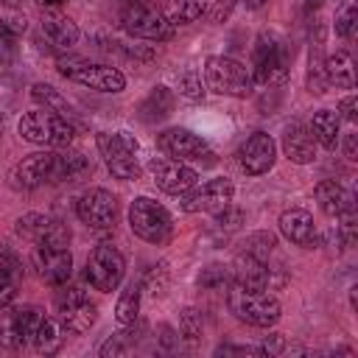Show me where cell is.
Wrapping results in <instances>:
<instances>
[{
    "label": "cell",
    "instance_id": "obj_1",
    "mask_svg": "<svg viewBox=\"0 0 358 358\" xmlns=\"http://www.w3.org/2000/svg\"><path fill=\"white\" fill-rule=\"evenodd\" d=\"M17 131L25 143H34V145H42V148H64L76 137L73 123L67 117L50 112V109L25 112L17 123Z\"/></svg>",
    "mask_w": 358,
    "mask_h": 358
},
{
    "label": "cell",
    "instance_id": "obj_2",
    "mask_svg": "<svg viewBox=\"0 0 358 358\" xmlns=\"http://www.w3.org/2000/svg\"><path fill=\"white\" fill-rule=\"evenodd\" d=\"M227 305L241 322H246L252 327H271L282 316V308H280L277 296H271L266 291L243 288V285H232L227 291Z\"/></svg>",
    "mask_w": 358,
    "mask_h": 358
},
{
    "label": "cell",
    "instance_id": "obj_3",
    "mask_svg": "<svg viewBox=\"0 0 358 358\" xmlns=\"http://www.w3.org/2000/svg\"><path fill=\"white\" fill-rule=\"evenodd\" d=\"M255 87L266 84H282L288 76V48L282 39L271 34H260L252 48V70H249Z\"/></svg>",
    "mask_w": 358,
    "mask_h": 358
},
{
    "label": "cell",
    "instance_id": "obj_4",
    "mask_svg": "<svg viewBox=\"0 0 358 358\" xmlns=\"http://www.w3.org/2000/svg\"><path fill=\"white\" fill-rule=\"evenodd\" d=\"M129 227H131V232H134L137 238H143L145 243L159 246V243H165V241L171 238V232H173V218H171V213H168L162 204H157L154 199L137 196V199L129 204Z\"/></svg>",
    "mask_w": 358,
    "mask_h": 358
},
{
    "label": "cell",
    "instance_id": "obj_5",
    "mask_svg": "<svg viewBox=\"0 0 358 358\" xmlns=\"http://www.w3.org/2000/svg\"><path fill=\"white\" fill-rule=\"evenodd\" d=\"M204 78H207V87L218 95L249 98L255 92V81L249 70L238 59H229V56H210L204 62Z\"/></svg>",
    "mask_w": 358,
    "mask_h": 358
},
{
    "label": "cell",
    "instance_id": "obj_6",
    "mask_svg": "<svg viewBox=\"0 0 358 358\" xmlns=\"http://www.w3.org/2000/svg\"><path fill=\"white\" fill-rule=\"evenodd\" d=\"M98 151L115 179L134 182L140 179V162H137V140L129 131H101L98 134Z\"/></svg>",
    "mask_w": 358,
    "mask_h": 358
},
{
    "label": "cell",
    "instance_id": "obj_7",
    "mask_svg": "<svg viewBox=\"0 0 358 358\" xmlns=\"http://www.w3.org/2000/svg\"><path fill=\"white\" fill-rule=\"evenodd\" d=\"M126 277V260L123 255L112 246V243H98L90 257H87V266H84V280L95 288V291H115Z\"/></svg>",
    "mask_w": 358,
    "mask_h": 358
},
{
    "label": "cell",
    "instance_id": "obj_8",
    "mask_svg": "<svg viewBox=\"0 0 358 358\" xmlns=\"http://www.w3.org/2000/svg\"><path fill=\"white\" fill-rule=\"evenodd\" d=\"M56 313H59V322L64 324V330H70V333H87L98 319V308H95V302H90L87 291L81 285H67V282L59 285Z\"/></svg>",
    "mask_w": 358,
    "mask_h": 358
},
{
    "label": "cell",
    "instance_id": "obj_9",
    "mask_svg": "<svg viewBox=\"0 0 358 358\" xmlns=\"http://www.w3.org/2000/svg\"><path fill=\"white\" fill-rule=\"evenodd\" d=\"M157 145L168 154V157H173V159H179V162H193V165H213L215 162V154L210 151V145L199 137V134H193V131H187V129H182V126H171V129H165L159 137H157Z\"/></svg>",
    "mask_w": 358,
    "mask_h": 358
},
{
    "label": "cell",
    "instance_id": "obj_10",
    "mask_svg": "<svg viewBox=\"0 0 358 358\" xmlns=\"http://www.w3.org/2000/svg\"><path fill=\"white\" fill-rule=\"evenodd\" d=\"M59 73L81 87H90L95 92H120L126 87V76L117 67L109 64H92V62H62Z\"/></svg>",
    "mask_w": 358,
    "mask_h": 358
},
{
    "label": "cell",
    "instance_id": "obj_11",
    "mask_svg": "<svg viewBox=\"0 0 358 358\" xmlns=\"http://www.w3.org/2000/svg\"><path fill=\"white\" fill-rule=\"evenodd\" d=\"M235 185L229 179H210L204 185H193L187 193L179 196V207L185 213H218L232 204Z\"/></svg>",
    "mask_w": 358,
    "mask_h": 358
},
{
    "label": "cell",
    "instance_id": "obj_12",
    "mask_svg": "<svg viewBox=\"0 0 358 358\" xmlns=\"http://www.w3.org/2000/svg\"><path fill=\"white\" fill-rule=\"evenodd\" d=\"M42 316L45 313L36 305H22V308H11V310L3 308V313H0V344L14 347V350L25 347L34 338Z\"/></svg>",
    "mask_w": 358,
    "mask_h": 358
},
{
    "label": "cell",
    "instance_id": "obj_13",
    "mask_svg": "<svg viewBox=\"0 0 358 358\" xmlns=\"http://www.w3.org/2000/svg\"><path fill=\"white\" fill-rule=\"evenodd\" d=\"M120 22H123V28H126L131 36L148 39V42H162V39H168V36L173 34V25H171L159 11L148 8L145 3H131V6H126L123 14H120Z\"/></svg>",
    "mask_w": 358,
    "mask_h": 358
},
{
    "label": "cell",
    "instance_id": "obj_14",
    "mask_svg": "<svg viewBox=\"0 0 358 358\" xmlns=\"http://www.w3.org/2000/svg\"><path fill=\"white\" fill-rule=\"evenodd\" d=\"M76 213L78 218L95 229V232H106L115 227V218H117V201L109 190L103 187H90L81 193V199L76 201Z\"/></svg>",
    "mask_w": 358,
    "mask_h": 358
},
{
    "label": "cell",
    "instance_id": "obj_15",
    "mask_svg": "<svg viewBox=\"0 0 358 358\" xmlns=\"http://www.w3.org/2000/svg\"><path fill=\"white\" fill-rule=\"evenodd\" d=\"M31 263L39 274L42 282L59 288L73 277V255L67 246H53V243H36Z\"/></svg>",
    "mask_w": 358,
    "mask_h": 358
},
{
    "label": "cell",
    "instance_id": "obj_16",
    "mask_svg": "<svg viewBox=\"0 0 358 358\" xmlns=\"http://www.w3.org/2000/svg\"><path fill=\"white\" fill-rule=\"evenodd\" d=\"M148 171H151L154 185L171 196H182L199 182V173L187 162H179L173 157H154L148 162Z\"/></svg>",
    "mask_w": 358,
    "mask_h": 358
},
{
    "label": "cell",
    "instance_id": "obj_17",
    "mask_svg": "<svg viewBox=\"0 0 358 358\" xmlns=\"http://www.w3.org/2000/svg\"><path fill=\"white\" fill-rule=\"evenodd\" d=\"M277 159V143L271 140V134L266 131H255L243 140V145L238 148V162L249 176H263L271 171Z\"/></svg>",
    "mask_w": 358,
    "mask_h": 358
},
{
    "label": "cell",
    "instance_id": "obj_18",
    "mask_svg": "<svg viewBox=\"0 0 358 358\" xmlns=\"http://www.w3.org/2000/svg\"><path fill=\"white\" fill-rule=\"evenodd\" d=\"M8 182L17 190H34L45 182H53V151H36L22 157L8 171Z\"/></svg>",
    "mask_w": 358,
    "mask_h": 358
},
{
    "label": "cell",
    "instance_id": "obj_19",
    "mask_svg": "<svg viewBox=\"0 0 358 358\" xmlns=\"http://www.w3.org/2000/svg\"><path fill=\"white\" fill-rule=\"evenodd\" d=\"M17 232L34 243H53V246H70V229L62 221H53L42 213H25L17 221Z\"/></svg>",
    "mask_w": 358,
    "mask_h": 358
},
{
    "label": "cell",
    "instance_id": "obj_20",
    "mask_svg": "<svg viewBox=\"0 0 358 358\" xmlns=\"http://www.w3.org/2000/svg\"><path fill=\"white\" fill-rule=\"evenodd\" d=\"M280 232L288 243L302 246V249H313L319 243V232L313 224V215L302 207H291L280 215Z\"/></svg>",
    "mask_w": 358,
    "mask_h": 358
},
{
    "label": "cell",
    "instance_id": "obj_21",
    "mask_svg": "<svg viewBox=\"0 0 358 358\" xmlns=\"http://www.w3.org/2000/svg\"><path fill=\"white\" fill-rule=\"evenodd\" d=\"M316 137L310 134V126H305L302 120H294L285 126L282 131V151L291 162L296 165H310L316 159Z\"/></svg>",
    "mask_w": 358,
    "mask_h": 358
},
{
    "label": "cell",
    "instance_id": "obj_22",
    "mask_svg": "<svg viewBox=\"0 0 358 358\" xmlns=\"http://www.w3.org/2000/svg\"><path fill=\"white\" fill-rule=\"evenodd\" d=\"M232 280L235 285H243V288H255V291H266L268 282H271V268L266 266V260L243 252L238 255V260L232 263Z\"/></svg>",
    "mask_w": 358,
    "mask_h": 358
},
{
    "label": "cell",
    "instance_id": "obj_23",
    "mask_svg": "<svg viewBox=\"0 0 358 358\" xmlns=\"http://www.w3.org/2000/svg\"><path fill=\"white\" fill-rule=\"evenodd\" d=\"M42 34L59 50H70L78 42V25L67 14H62L59 8H48L42 14Z\"/></svg>",
    "mask_w": 358,
    "mask_h": 358
},
{
    "label": "cell",
    "instance_id": "obj_24",
    "mask_svg": "<svg viewBox=\"0 0 358 358\" xmlns=\"http://www.w3.org/2000/svg\"><path fill=\"white\" fill-rule=\"evenodd\" d=\"M92 173V162L81 151H53V182H78Z\"/></svg>",
    "mask_w": 358,
    "mask_h": 358
},
{
    "label": "cell",
    "instance_id": "obj_25",
    "mask_svg": "<svg viewBox=\"0 0 358 358\" xmlns=\"http://www.w3.org/2000/svg\"><path fill=\"white\" fill-rule=\"evenodd\" d=\"M316 201H319L322 213L330 215V218H338L341 213L352 210V199H350V193H347L341 185L330 182V179H324V182L316 185Z\"/></svg>",
    "mask_w": 358,
    "mask_h": 358
},
{
    "label": "cell",
    "instance_id": "obj_26",
    "mask_svg": "<svg viewBox=\"0 0 358 358\" xmlns=\"http://www.w3.org/2000/svg\"><path fill=\"white\" fill-rule=\"evenodd\" d=\"M324 76L327 84L338 87V90H352L355 87V67H352V56L347 50H336L324 59Z\"/></svg>",
    "mask_w": 358,
    "mask_h": 358
},
{
    "label": "cell",
    "instance_id": "obj_27",
    "mask_svg": "<svg viewBox=\"0 0 358 358\" xmlns=\"http://www.w3.org/2000/svg\"><path fill=\"white\" fill-rule=\"evenodd\" d=\"M173 103H176L173 92L159 84V87H154V90L143 98V103H140V120H145V123L162 120V117H168V115L173 112Z\"/></svg>",
    "mask_w": 358,
    "mask_h": 358
},
{
    "label": "cell",
    "instance_id": "obj_28",
    "mask_svg": "<svg viewBox=\"0 0 358 358\" xmlns=\"http://www.w3.org/2000/svg\"><path fill=\"white\" fill-rule=\"evenodd\" d=\"M338 126H341V117L333 109H319L310 120V134L316 137L319 145H324L327 151H336L338 148Z\"/></svg>",
    "mask_w": 358,
    "mask_h": 358
},
{
    "label": "cell",
    "instance_id": "obj_29",
    "mask_svg": "<svg viewBox=\"0 0 358 358\" xmlns=\"http://www.w3.org/2000/svg\"><path fill=\"white\" fill-rule=\"evenodd\" d=\"M31 344H34L36 352H42V355H53V352H59L62 344H64V324H62L59 319L42 316V322H39V327H36Z\"/></svg>",
    "mask_w": 358,
    "mask_h": 358
},
{
    "label": "cell",
    "instance_id": "obj_30",
    "mask_svg": "<svg viewBox=\"0 0 358 358\" xmlns=\"http://www.w3.org/2000/svg\"><path fill=\"white\" fill-rule=\"evenodd\" d=\"M20 280H22V263L14 255H0V310L14 302Z\"/></svg>",
    "mask_w": 358,
    "mask_h": 358
},
{
    "label": "cell",
    "instance_id": "obj_31",
    "mask_svg": "<svg viewBox=\"0 0 358 358\" xmlns=\"http://www.w3.org/2000/svg\"><path fill=\"white\" fill-rule=\"evenodd\" d=\"M207 11V0H171L162 11V17L171 25H190Z\"/></svg>",
    "mask_w": 358,
    "mask_h": 358
},
{
    "label": "cell",
    "instance_id": "obj_32",
    "mask_svg": "<svg viewBox=\"0 0 358 358\" xmlns=\"http://www.w3.org/2000/svg\"><path fill=\"white\" fill-rule=\"evenodd\" d=\"M140 296H143V285H137V282H131V285H126L123 291H120V296H117V305H115V319H117V324H131V322H137V313H140Z\"/></svg>",
    "mask_w": 358,
    "mask_h": 358
},
{
    "label": "cell",
    "instance_id": "obj_33",
    "mask_svg": "<svg viewBox=\"0 0 358 358\" xmlns=\"http://www.w3.org/2000/svg\"><path fill=\"white\" fill-rule=\"evenodd\" d=\"M31 95H34V101L45 103V109H50V112H56V115H62V117H67V115L73 112L70 103H67L50 84H34V87H31Z\"/></svg>",
    "mask_w": 358,
    "mask_h": 358
},
{
    "label": "cell",
    "instance_id": "obj_34",
    "mask_svg": "<svg viewBox=\"0 0 358 358\" xmlns=\"http://www.w3.org/2000/svg\"><path fill=\"white\" fill-rule=\"evenodd\" d=\"M201 333H204V319H201V313H199L196 308H185L182 316H179V336H182L185 341L196 344V341L201 338Z\"/></svg>",
    "mask_w": 358,
    "mask_h": 358
},
{
    "label": "cell",
    "instance_id": "obj_35",
    "mask_svg": "<svg viewBox=\"0 0 358 358\" xmlns=\"http://www.w3.org/2000/svg\"><path fill=\"white\" fill-rule=\"evenodd\" d=\"M308 87L310 92L322 95L327 90V76H324V62L319 59V48L310 50V62H308Z\"/></svg>",
    "mask_w": 358,
    "mask_h": 358
},
{
    "label": "cell",
    "instance_id": "obj_36",
    "mask_svg": "<svg viewBox=\"0 0 358 358\" xmlns=\"http://www.w3.org/2000/svg\"><path fill=\"white\" fill-rule=\"evenodd\" d=\"M131 350V333L129 330H123V333H115V336H109L103 344H101V355L103 358H109V355H126Z\"/></svg>",
    "mask_w": 358,
    "mask_h": 358
},
{
    "label": "cell",
    "instance_id": "obj_37",
    "mask_svg": "<svg viewBox=\"0 0 358 358\" xmlns=\"http://www.w3.org/2000/svg\"><path fill=\"white\" fill-rule=\"evenodd\" d=\"M179 95H185L187 101H201V98H204L201 76H199V73H185V76L179 78Z\"/></svg>",
    "mask_w": 358,
    "mask_h": 358
},
{
    "label": "cell",
    "instance_id": "obj_38",
    "mask_svg": "<svg viewBox=\"0 0 358 358\" xmlns=\"http://www.w3.org/2000/svg\"><path fill=\"white\" fill-rule=\"evenodd\" d=\"M355 20H358V8H355V6H344V8L336 14V34H338V36H352Z\"/></svg>",
    "mask_w": 358,
    "mask_h": 358
},
{
    "label": "cell",
    "instance_id": "obj_39",
    "mask_svg": "<svg viewBox=\"0 0 358 358\" xmlns=\"http://www.w3.org/2000/svg\"><path fill=\"white\" fill-rule=\"evenodd\" d=\"M22 31H25V14H17V11L0 14V34L3 36H17Z\"/></svg>",
    "mask_w": 358,
    "mask_h": 358
},
{
    "label": "cell",
    "instance_id": "obj_40",
    "mask_svg": "<svg viewBox=\"0 0 358 358\" xmlns=\"http://www.w3.org/2000/svg\"><path fill=\"white\" fill-rule=\"evenodd\" d=\"M199 282H201V288H218V285L227 282V268H224V266H207V268L201 271Z\"/></svg>",
    "mask_w": 358,
    "mask_h": 358
},
{
    "label": "cell",
    "instance_id": "obj_41",
    "mask_svg": "<svg viewBox=\"0 0 358 358\" xmlns=\"http://www.w3.org/2000/svg\"><path fill=\"white\" fill-rule=\"evenodd\" d=\"M285 336L282 333H268L266 338H263V344H260V355H280V352H285Z\"/></svg>",
    "mask_w": 358,
    "mask_h": 358
},
{
    "label": "cell",
    "instance_id": "obj_42",
    "mask_svg": "<svg viewBox=\"0 0 358 358\" xmlns=\"http://www.w3.org/2000/svg\"><path fill=\"white\" fill-rule=\"evenodd\" d=\"M215 215V221L221 224V227H235L241 218H243V213L241 210H232V204H227L224 210H218V213H213Z\"/></svg>",
    "mask_w": 358,
    "mask_h": 358
},
{
    "label": "cell",
    "instance_id": "obj_43",
    "mask_svg": "<svg viewBox=\"0 0 358 358\" xmlns=\"http://www.w3.org/2000/svg\"><path fill=\"white\" fill-rule=\"evenodd\" d=\"M338 112L352 123V120H355V112H358V98H355V95H347V98L338 103Z\"/></svg>",
    "mask_w": 358,
    "mask_h": 358
},
{
    "label": "cell",
    "instance_id": "obj_44",
    "mask_svg": "<svg viewBox=\"0 0 358 358\" xmlns=\"http://www.w3.org/2000/svg\"><path fill=\"white\" fill-rule=\"evenodd\" d=\"M232 3H235V0H221V3H218V8L213 11V20H215V22H221V20H224V17L229 14V8H232Z\"/></svg>",
    "mask_w": 358,
    "mask_h": 358
},
{
    "label": "cell",
    "instance_id": "obj_45",
    "mask_svg": "<svg viewBox=\"0 0 358 358\" xmlns=\"http://www.w3.org/2000/svg\"><path fill=\"white\" fill-rule=\"evenodd\" d=\"M341 148H344V157L347 159H355V134H347L344 143H341Z\"/></svg>",
    "mask_w": 358,
    "mask_h": 358
},
{
    "label": "cell",
    "instance_id": "obj_46",
    "mask_svg": "<svg viewBox=\"0 0 358 358\" xmlns=\"http://www.w3.org/2000/svg\"><path fill=\"white\" fill-rule=\"evenodd\" d=\"M159 333H162V344H165V347H173V333H171V327H168V324H162V327H159Z\"/></svg>",
    "mask_w": 358,
    "mask_h": 358
},
{
    "label": "cell",
    "instance_id": "obj_47",
    "mask_svg": "<svg viewBox=\"0 0 358 358\" xmlns=\"http://www.w3.org/2000/svg\"><path fill=\"white\" fill-rule=\"evenodd\" d=\"M39 3H42V6H48V8H56V6H62L64 0H39Z\"/></svg>",
    "mask_w": 358,
    "mask_h": 358
},
{
    "label": "cell",
    "instance_id": "obj_48",
    "mask_svg": "<svg viewBox=\"0 0 358 358\" xmlns=\"http://www.w3.org/2000/svg\"><path fill=\"white\" fill-rule=\"evenodd\" d=\"M324 0H305V6H308V11H313V8H319Z\"/></svg>",
    "mask_w": 358,
    "mask_h": 358
},
{
    "label": "cell",
    "instance_id": "obj_49",
    "mask_svg": "<svg viewBox=\"0 0 358 358\" xmlns=\"http://www.w3.org/2000/svg\"><path fill=\"white\" fill-rule=\"evenodd\" d=\"M266 0H246V8H260Z\"/></svg>",
    "mask_w": 358,
    "mask_h": 358
},
{
    "label": "cell",
    "instance_id": "obj_50",
    "mask_svg": "<svg viewBox=\"0 0 358 358\" xmlns=\"http://www.w3.org/2000/svg\"><path fill=\"white\" fill-rule=\"evenodd\" d=\"M123 3H126V6H131V3H143V0H123Z\"/></svg>",
    "mask_w": 358,
    "mask_h": 358
},
{
    "label": "cell",
    "instance_id": "obj_51",
    "mask_svg": "<svg viewBox=\"0 0 358 358\" xmlns=\"http://www.w3.org/2000/svg\"><path fill=\"white\" fill-rule=\"evenodd\" d=\"M0 137H3V115H0Z\"/></svg>",
    "mask_w": 358,
    "mask_h": 358
}]
</instances>
